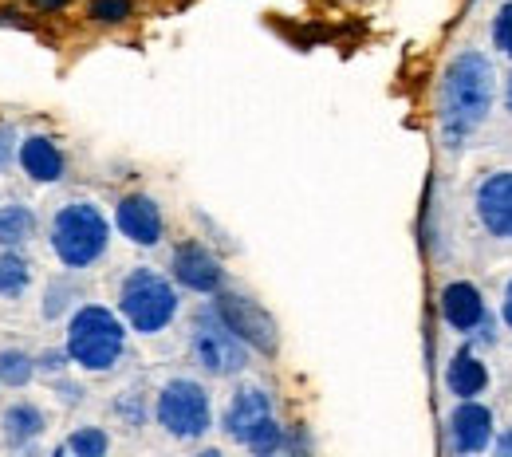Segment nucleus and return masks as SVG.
<instances>
[{"label": "nucleus", "mask_w": 512, "mask_h": 457, "mask_svg": "<svg viewBox=\"0 0 512 457\" xmlns=\"http://www.w3.org/2000/svg\"><path fill=\"white\" fill-rule=\"evenodd\" d=\"M493 48L512 56V0L501 4V12L493 16Z\"/></svg>", "instance_id": "5701e85b"}, {"label": "nucleus", "mask_w": 512, "mask_h": 457, "mask_svg": "<svg viewBox=\"0 0 512 457\" xmlns=\"http://www.w3.org/2000/svg\"><path fill=\"white\" fill-rule=\"evenodd\" d=\"M213 308H217V316L233 327L253 351H260V355H276V347H280V331H276V320H272L256 300L241 296V292H221Z\"/></svg>", "instance_id": "6e6552de"}, {"label": "nucleus", "mask_w": 512, "mask_h": 457, "mask_svg": "<svg viewBox=\"0 0 512 457\" xmlns=\"http://www.w3.org/2000/svg\"><path fill=\"white\" fill-rule=\"evenodd\" d=\"M28 280H32V264L24 261L12 245H0V296H4V300L24 296Z\"/></svg>", "instance_id": "a211bd4d"}, {"label": "nucleus", "mask_w": 512, "mask_h": 457, "mask_svg": "<svg viewBox=\"0 0 512 457\" xmlns=\"http://www.w3.org/2000/svg\"><path fill=\"white\" fill-rule=\"evenodd\" d=\"M111 450V438L99 430V426H83V430H75L71 438H67L64 446L56 450V454H75V457H103Z\"/></svg>", "instance_id": "aec40b11"}, {"label": "nucleus", "mask_w": 512, "mask_h": 457, "mask_svg": "<svg viewBox=\"0 0 512 457\" xmlns=\"http://www.w3.org/2000/svg\"><path fill=\"white\" fill-rule=\"evenodd\" d=\"M130 12H134L130 0H91V4H87V16H91L95 24H123Z\"/></svg>", "instance_id": "412c9836"}, {"label": "nucleus", "mask_w": 512, "mask_h": 457, "mask_svg": "<svg viewBox=\"0 0 512 457\" xmlns=\"http://www.w3.org/2000/svg\"><path fill=\"white\" fill-rule=\"evenodd\" d=\"M20 170L32 182L52 186L64 178V154L48 134H28V138H20Z\"/></svg>", "instance_id": "4468645a"}, {"label": "nucleus", "mask_w": 512, "mask_h": 457, "mask_svg": "<svg viewBox=\"0 0 512 457\" xmlns=\"http://www.w3.org/2000/svg\"><path fill=\"white\" fill-rule=\"evenodd\" d=\"M501 316H505V324L512 327V280H509V288H505V308H501Z\"/></svg>", "instance_id": "cd10ccee"}, {"label": "nucleus", "mask_w": 512, "mask_h": 457, "mask_svg": "<svg viewBox=\"0 0 512 457\" xmlns=\"http://www.w3.org/2000/svg\"><path fill=\"white\" fill-rule=\"evenodd\" d=\"M36 371L40 367H36V359L28 351H20V347H4L0 351V383L4 387H28Z\"/></svg>", "instance_id": "6ab92c4d"}, {"label": "nucleus", "mask_w": 512, "mask_h": 457, "mask_svg": "<svg viewBox=\"0 0 512 457\" xmlns=\"http://www.w3.org/2000/svg\"><path fill=\"white\" fill-rule=\"evenodd\" d=\"M36 237V213L20 201H4L0 205V245H24Z\"/></svg>", "instance_id": "f3484780"}, {"label": "nucleus", "mask_w": 512, "mask_h": 457, "mask_svg": "<svg viewBox=\"0 0 512 457\" xmlns=\"http://www.w3.org/2000/svg\"><path fill=\"white\" fill-rule=\"evenodd\" d=\"M52 253L60 257L64 268H91L107 253L111 225L95 201H67L64 209L52 217Z\"/></svg>", "instance_id": "7ed1b4c3"}, {"label": "nucleus", "mask_w": 512, "mask_h": 457, "mask_svg": "<svg viewBox=\"0 0 512 457\" xmlns=\"http://www.w3.org/2000/svg\"><path fill=\"white\" fill-rule=\"evenodd\" d=\"M71 296H75V288H71L67 280H52V284H48V292H44V320L64 316L67 304H71Z\"/></svg>", "instance_id": "4be33fe9"}, {"label": "nucleus", "mask_w": 512, "mask_h": 457, "mask_svg": "<svg viewBox=\"0 0 512 457\" xmlns=\"http://www.w3.org/2000/svg\"><path fill=\"white\" fill-rule=\"evenodd\" d=\"M489 111H493V64L469 48L446 67V79H442L438 119L449 146H457L465 134L477 131Z\"/></svg>", "instance_id": "f257e3e1"}, {"label": "nucleus", "mask_w": 512, "mask_h": 457, "mask_svg": "<svg viewBox=\"0 0 512 457\" xmlns=\"http://www.w3.org/2000/svg\"><path fill=\"white\" fill-rule=\"evenodd\" d=\"M44 426H48V418H44V410L36 402H12L4 410V418H0V434H4V442L12 450L32 446V438H40Z\"/></svg>", "instance_id": "2eb2a0df"}, {"label": "nucleus", "mask_w": 512, "mask_h": 457, "mask_svg": "<svg viewBox=\"0 0 512 457\" xmlns=\"http://www.w3.org/2000/svg\"><path fill=\"white\" fill-rule=\"evenodd\" d=\"M477 217L485 233L512 241V170H497L477 186Z\"/></svg>", "instance_id": "9d476101"}, {"label": "nucleus", "mask_w": 512, "mask_h": 457, "mask_svg": "<svg viewBox=\"0 0 512 457\" xmlns=\"http://www.w3.org/2000/svg\"><path fill=\"white\" fill-rule=\"evenodd\" d=\"M158 426L178 438V442H193L213 426V402L209 391L197 379H170L158 391V406H154Z\"/></svg>", "instance_id": "0eeeda50"}, {"label": "nucleus", "mask_w": 512, "mask_h": 457, "mask_svg": "<svg viewBox=\"0 0 512 457\" xmlns=\"http://www.w3.org/2000/svg\"><path fill=\"white\" fill-rule=\"evenodd\" d=\"M12 158H20V134H16V127L0 123V174L12 166Z\"/></svg>", "instance_id": "b1692460"}, {"label": "nucleus", "mask_w": 512, "mask_h": 457, "mask_svg": "<svg viewBox=\"0 0 512 457\" xmlns=\"http://www.w3.org/2000/svg\"><path fill=\"white\" fill-rule=\"evenodd\" d=\"M119 312L138 335H158L178 316V288L154 268H130L119 284Z\"/></svg>", "instance_id": "20e7f679"}, {"label": "nucleus", "mask_w": 512, "mask_h": 457, "mask_svg": "<svg viewBox=\"0 0 512 457\" xmlns=\"http://www.w3.org/2000/svg\"><path fill=\"white\" fill-rule=\"evenodd\" d=\"M497 454H501V457H512V430L497 438Z\"/></svg>", "instance_id": "bb28decb"}, {"label": "nucleus", "mask_w": 512, "mask_h": 457, "mask_svg": "<svg viewBox=\"0 0 512 457\" xmlns=\"http://www.w3.org/2000/svg\"><path fill=\"white\" fill-rule=\"evenodd\" d=\"M67 363H71V355H67V347H64V351H56V347H52V351H44V355L36 359V367H40L44 375H64V367H67Z\"/></svg>", "instance_id": "393cba45"}, {"label": "nucleus", "mask_w": 512, "mask_h": 457, "mask_svg": "<svg viewBox=\"0 0 512 457\" xmlns=\"http://www.w3.org/2000/svg\"><path fill=\"white\" fill-rule=\"evenodd\" d=\"M190 351L193 363L213 379H229V375H241L249 367V343L217 316V308H197Z\"/></svg>", "instance_id": "423d86ee"}, {"label": "nucleus", "mask_w": 512, "mask_h": 457, "mask_svg": "<svg viewBox=\"0 0 512 457\" xmlns=\"http://www.w3.org/2000/svg\"><path fill=\"white\" fill-rule=\"evenodd\" d=\"M32 8H40V12H60V8H67V0H28Z\"/></svg>", "instance_id": "a878e982"}, {"label": "nucleus", "mask_w": 512, "mask_h": 457, "mask_svg": "<svg viewBox=\"0 0 512 457\" xmlns=\"http://www.w3.org/2000/svg\"><path fill=\"white\" fill-rule=\"evenodd\" d=\"M446 387H449V394H457V398H477V394L489 387V371H485V363H481L477 355L457 351L446 367Z\"/></svg>", "instance_id": "dca6fc26"}, {"label": "nucleus", "mask_w": 512, "mask_h": 457, "mask_svg": "<svg viewBox=\"0 0 512 457\" xmlns=\"http://www.w3.org/2000/svg\"><path fill=\"white\" fill-rule=\"evenodd\" d=\"M493 442V414L489 406L473 402V398H461L449 414V446L457 454H481L485 446Z\"/></svg>", "instance_id": "f8f14e48"}, {"label": "nucleus", "mask_w": 512, "mask_h": 457, "mask_svg": "<svg viewBox=\"0 0 512 457\" xmlns=\"http://www.w3.org/2000/svg\"><path fill=\"white\" fill-rule=\"evenodd\" d=\"M442 320L453 331H473V327H481L489 320L485 300L469 280H453V284L442 288Z\"/></svg>", "instance_id": "ddd939ff"}, {"label": "nucleus", "mask_w": 512, "mask_h": 457, "mask_svg": "<svg viewBox=\"0 0 512 457\" xmlns=\"http://www.w3.org/2000/svg\"><path fill=\"white\" fill-rule=\"evenodd\" d=\"M509 111H512V79H509Z\"/></svg>", "instance_id": "c85d7f7f"}, {"label": "nucleus", "mask_w": 512, "mask_h": 457, "mask_svg": "<svg viewBox=\"0 0 512 457\" xmlns=\"http://www.w3.org/2000/svg\"><path fill=\"white\" fill-rule=\"evenodd\" d=\"M221 430L241 442L245 450L268 457L276 450H284V426L276 422V406H272V394L264 387H241V391L229 398L225 406V422Z\"/></svg>", "instance_id": "39448f33"}, {"label": "nucleus", "mask_w": 512, "mask_h": 457, "mask_svg": "<svg viewBox=\"0 0 512 457\" xmlns=\"http://www.w3.org/2000/svg\"><path fill=\"white\" fill-rule=\"evenodd\" d=\"M127 351V324L103 308V304H83L71 324H67V355L83 371H111Z\"/></svg>", "instance_id": "f03ea898"}, {"label": "nucleus", "mask_w": 512, "mask_h": 457, "mask_svg": "<svg viewBox=\"0 0 512 457\" xmlns=\"http://www.w3.org/2000/svg\"><path fill=\"white\" fill-rule=\"evenodd\" d=\"M170 272H174V280L182 288L201 292V296L221 292V284H225V268H221V261L201 241H182L174 249V257H170Z\"/></svg>", "instance_id": "1a4fd4ad"}, {"label": "nucleus", "mask_w": 512, "mask_h": 457, "mask_svg": "<svg viewBox=\"0 0 512 457\" xmlns=\"http://www.w3.org/2000/svg\"><path fill=\"white\" fill-rule=\"evenodd\" d=\"M115 225L119 233L127 237L130 245H142V249H154L162 241V209L158 201L146 194H127L115 209Z\"/></svg>", "instance_id": "9b49d317"}]
</instances>
